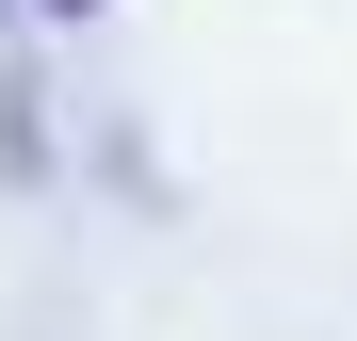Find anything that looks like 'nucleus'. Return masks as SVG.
<instances>
[{
    "mask_svg": "<svg viewBox=\"0 0 357 341\" xmlns=\"http://www.w3.org/2000/svg\"><path fill=\"white\" fill-rule=\"evenodd\" d=\"M49 17H82V0H49Z\"/></svg>",
    "mask_w": 357,
    "mask_h": 341,
    "instance_id": "1",
    "label": "nucleus"
}]
</instances>
